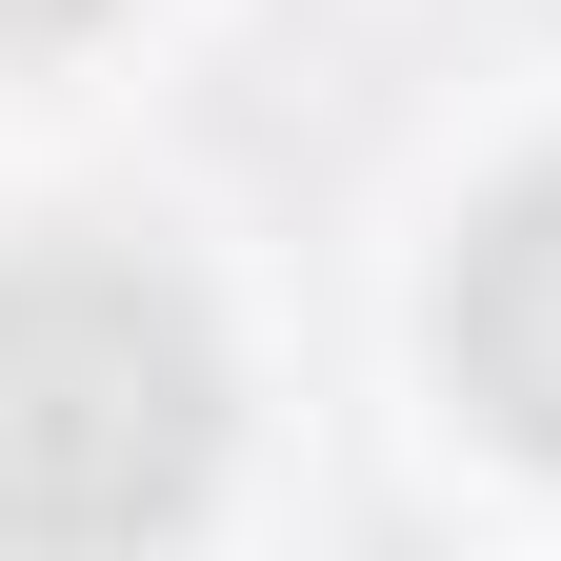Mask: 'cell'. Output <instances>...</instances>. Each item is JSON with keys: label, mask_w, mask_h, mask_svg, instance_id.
Here are the masks:
<instances>
[{"label": "cell", "mask_w": 561, "mask_h": 561, "mask_svg": "<svg viewBox=\"0 0 561 561\" xmlns=\"http://www.w3.org/2000/svg\"><path fill=\"white\" fill-rule=\"evenodd\" d=\"M221 481V341L140 261H0V541H140Z\"/></svg>", "instance_id": "cell-1"}, {"label": "cell", "mask_w": 561, "mask_h": 561, "mask_svg": "<svg viewBox=\"0 0 561 561\" xmlns=\"http://www.w3.org/2000/svg\"><path fill=\"white\" fill-rule=\"evenodd\" d=\"M442 362H461V401L502 421L522 461H561V161H522V181L461 221V280H442Z\"/></svg>", "instance_id": "cell-2"}, {"label": "cell", "mask_w": 561, "mask_h": 561, "mask_svg": "<svg viewBox=\"0 0 561 561\" xmlns=\"http://www.w3.org/2000/svg\"><path fill=\"white\" fill-rule=\"evenodd\" d=\"M60 21H101V0H0V41H60Z\"/></svg>", "instance_id": "cell-3"}]
</instances>
